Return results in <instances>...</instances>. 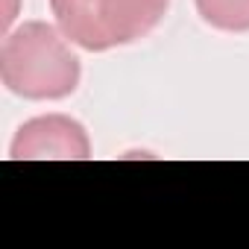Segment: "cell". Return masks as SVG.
Returning a JSON list of instances; mask_svg holds the SVG:
<instances>
[{"label":"cell","mask_w":249,"mask_h":249,"mask_svg":"<svg viewBox=\"0 0 249 249\" xmlns=\"http://www.w3.org/2000/svg\"><path fill=\"white\" fill-rule=\"evenodd\" d=\"M82 65L59 27L27 21L0 44V82L21 100H65L79 88Z\"/></svg>","instance_id":"1"},{"label":"cell","mask_w":249,"mask_h":249,"mask_svg":"<svg viewBox=\"0 0 249 249\" xmlns=\"http://www.w3.org/2000/svg\"><path fill=\"white\" fill-rule=\"evenodd\" d=\"M9 159L12 161H44V159L85 161L91 159V138L82 123L68 114H41L18 126L9 147Z\"/></svg>","instance_id":"2"},{"label":"cell","mask_w":249,"mask_h":249,"mask_svg":"<svg viewBox=\"0 0 249 249\" xmlns=\"http://www.w3.org/2000/svg\"><path fill=\"white\" fill-rule=\"evenodd\" d=\"M170 9V0H103V21L111 47L147 38Z\"/></svg>","instance_id":"3"},{"label":"cell","mask_w":249,"mask_h":249,"mask_svg":"<svg viewBox=\"0 0 249 249\" xmlns=\"http://www.w3.org/2000/svg\"><path fill=\"white\" fill-rule=\"evenodd\" d=\"M50 12L71 44L91 53L111 50V38L103 21V0H50Z\"/></svg>","instance_id":"4"},{"label":"cell","mask_w":249,"mask_h":249,"mask_svg":"<svg viewBox=\"0 0 249 249\" xmlns=\"http://www.w3.org/2000/svg\"><path fill=\"white\" fill-rule=\"evenodd\" d=\"M199 18L220 33H249V0H194Z\"/></svg>","instance_id":"5"}]
</instances>
